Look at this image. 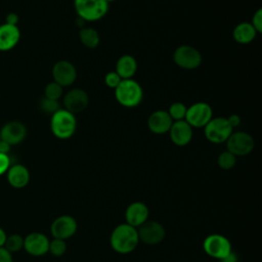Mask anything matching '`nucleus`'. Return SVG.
<instances>
[{
    "label": "nucleus",
    "mask_w": 262,
    "mask_h": 262,
    "mask_svg": "<svg viewBox=\"0 0 262 262\" xmlns=\"http://www.w3.org/2000/svg\"><path fill=\"white\" fill-rule=\"evenodd\" d=\"M168 133L172 143L181 147L190 143L193 135V128L185 120L174 121Z\"/></svg>",
    "instance_id": "nucleus-15"
},
{
    "label": "nucleus",
    "mask_w": 262,
    "mask_h": 262,
    "mask_svg": "<svg viewBox=\"0 0 262 262\" xmlns=\"http://www.w3.org/2000/svg\"><path fill=\"white\" fill-rule=\"evenodd\" d=\"M0 262H13L12 254L4 247H0Z\"/></svg>",
    "instance_id": "nucleus-33"
},
{
    "label": "nucleus",
    "mask_w": 262,
    "mask_h": 262,
    "mask_svg": "<svg viewBox=\"0 0 262 262\" xmlns=\"http://www.w3.org/2000/svg\"><path fill=\"white\" fill-rule=\"evenodd\" d=\"M67 251V244L66 241L59 238H53L49 241V248L48 252H50L55 257L62 256Z\"/></svg>",
    "instance_id": "nucleus-28"
},
{
    "label": "nucleus",
    "mask_w": 262,
    "mask_h": 262,
    "mask_svg": "<svg viewBox=\"0 0 262 262\" xmlns=\"http://www.w3.org/2000/svg\"><path fill=\"white\" fill-rule=\"evenodd\" d=\"M20 40V31L17 26L8 24L0 25V51H8L14 48Z\"/></svg>",
    "instance_id": "nucleus-20"
},
{
    "label": "nucleus",
    "mask_w": 262,
    "mask_h": 262,
    "mask_svg": "<svg viewBox=\"0 0 262 262\" xmlns=\"http://www.w3.org/2000/svg\"><path fill=\"white\" fill-rule=\"evenodd\" d=\"M10 166H11V161L9 156L0 152V176L6 174Z\"/></svg>",
    "instance_id": "nucleus-32"
},
{
    "label": "nucleus",
    "mask_w": 262,
    "mask_h": 262,
    "mask_svg": "<svg viewBox=\"0 0 262 262\" xmlns=\"http://www.w3.org/2000/svg\"><path fill=\"white\" fill-rule=\"evenodd\" d=\"M217 164L219 168L223 170H230L236 164V157L231 152H229L228 150H224L218 156Z\"/></svg>",
    "instance_id": "nucleus-26"
},
{
    "label": "nucleus",
    "mask_w": 262,
    "mask_h": 262,
    "mask_svg": "<svg viewBox=\"0 0 262 262\" xmlns=\"http://www.w3.org/2000/svg\"><path fill=\"white\" fill-rule=\"evenodd\" d=\"M6 24L8 25H12V26H17V23H18V15L14 12H9L7 15H6Z\"/></svg>",
    "instance_id": "nucleus-35"
},
{
    "label": "nucleus",
    "mask_w": 262,
    "mask_h": 262,
    "mask_svg": "<svg viewBox=\"0 0 262 262\" xmlns=\"http://www.w3.org/2000/svg\"><path fill=\"white\" fill-rule=\"evenodd\" d=\"M137 233L139 241L146 245H157L160 244L166 235L164 226L155 220H146L137 228Z\"/></svg>",
    "instance_id": "nucleus-10"
},
{
    "label": "nucleus",
    "mask_w": 262,
    "mask_h": 262,
    "mask_svg": "<svg viewBox=\"0 0 262 262\" xmlns=\"http://www.w3.org/2000/svg\"><path fill=\"white\" fill-rule=\"evenodd\" d=\"M172 124L173 120L168 112L164 110H157L147 118V128L151 133L157 135L168 133Z\"/></svg>",
    "instance_id": "nucleus-17"
},
{
    "label": "nucleus",
    "mask_w": 262,
    "mask_h": 262,
    "mask_svg": "<svg viewBox=\"0 0 262 262\" xmlns=\"http://www.w3.org/2000/svg\"><path fill=\"white\" fill-rule=\"evenodd\" d=\"M226 119H227L229 125L232 127V129H234L235 127L239 126V124H241V117L238 115H236V114H231Z\"/></svg>",
    "instance_id": "nucleus-34"
},
{
    "label": "nucleus",
    "mask_w": 262,
    "mask_h": 262,
    "mask_svg": "<svg viewBox=\"0 0 262 262\" xmlns=\"http://www.w3.org/2000/svg\"><path fill=\"white\" fill-rule=\"evenodd\" d=\"M114 90L116 100L124 107H136L143 99V89L133 79H123Z\"/></svg>",
    "instance_id": "nucleus-2"
},
{
    "label": "nucleus",
    "mask_w": 262,
    "mask_h": 262,
    "mask_svg": "<svg viewBox=\"0 0 262 262\" xmlns=\"http://www.w3.org/2000/svg\"><path fill=\"white\" fill-rule=\"evenodd\" d=\"M174 63L183 70H194L202 63L201 52L191 45H179L172 55Z\"/></svg>",
    "instance_id": "nucleus-6"
},
{
    "label": "nucleus",
    "mask_w": 262,
    "mask_h": 262,
    "mask_svg": "<svg viewBox=\"0 0 262 262\" xmlns=\"http://www.w3.org/2000/svg\"><path fill=\"white\" fill-rule=\"evenodd\" d=\"M53 81L61 87H69L73 85L77 79L76 67L67 59L56 61L52 67Z\"/></svg>",
    "instance_id": "nucleus-11"
},
{
    "label": "nucleus",
    "mask_w": 262,
    "mask_h": 262,
    "mask_svg": "<svg viewBox=\"0 0 262 262\" xmlns=\"http://www.w3.org/2000/svg\"><path fill=\"white\" fill-rule=\"evenodd\" d=\"M226 150L235 157H244L251 154L255 147V140L251 134L245 131H233L225 141Z\"/></svg>",
    "instance_id": "nucleus-7"
},
{
    "label": "nucleus",
    "mask_w": 262,
    "mask_h": 262,
    "mask_svg": "<svg viewBox=\"0 0 262 262\" xmlns=\"http://www.w3.org/2000/svg\"><path fill=\"white\" fill-rule=\"evenodd\" d=\"M203 248L207 255L219 260L232 251L229 239L218 233L208 235L203 243Z\"/></svg>",
    "instance_id": "nucleus-9"
},
{
    "label": "nucleus",
    "mask_w": 262,
    "mask_h": 262,
    "mask_svg": "<svg viewBox=\"0 0 262 262\" xmlns=\"http://www.w3.org/2000/svg\"><path fill=\"white\" fill-rule=\"evenodd\" d=\"M251 25L254 27V29L256 30V32L258 34L262 33V9L259 8L257 9L253 16H252V21Z\"/></svg>",
    "instance_id": "nucleus-31"
},
{
    "label": "nucleus",
    "mask_w": 262,
    "mask_h": 262,
    "mask_svg": "<svg viewBox=\"0 0 262 262\" xmlns=\"http://www.w3.org/2000/svg\"><path fill=\"white\" fill-rule=\"evenodd\" d=\"M63 95V87H61L59 84L55 83L54 81L49 82L45 88H44V97L57 100Z\"/></svg>",
    "instance_id": "nucleus-27"
},
{
    "label": "nucleus",
    "mask_w": 262,
    "mask_h": 262,
    "mask_svg": "<svg viewBox=\"0 0 262 262\" xmlns=\"http://www.w3.org/2000/svg\"><path fill=\"white\" fill-rule=\"evenodd\" d=\"M89 104L88 93L81 88L69 90L63 96L64 110L76 115L85 111Z\"/></svg>",
    "instance_id": "nucleus-13"
},
{
    "label": "nucleus",
    "mask_w": 262,
    "mask_h": 262,
    "mask_svg": "<svg viewBox=\"0 0 262 262\" xmlns=\"http://www.w3.org/2000/svg\"><path fill=\"white\" fill-rule=\"evenodd\" d=\"M233 132L225 117H213L204 127V134L208 141L219 144L225 142Z\"/></svg>",
    "instance_id": "nucleus-5"
},
{
    "label": "nucleus",
    "mask_w": 262,
    "mask_h": 262,
    "mask_svg": "<svg viewBox=\"0 0 262 262\" xmlns=\"http://www.w3.org/2000/svg\"><path fill=\"white\" fill-rule=\"evenodd\" d=\"M111 247L119 254L133 252L139 243L137 229L127 223L118 225L112 232L110 238Z\"/></svg>",
    "instance_id": "nucleus-1"
},
{
    "label": "nucleus",
    "mask_w": 262,
    "mask_h": 262,
    "mask_svg": "<svg viewBox=\"0 0 262 262\" xmlns=\"http://www.w3.org/2000/svg\"><path fill=\"white\" fill-rule=\"evenodd\" d=\"M3 247L11 254L18 252L24 248V237L17 233L7 235Z\"/></svg>",
    "instance_id": "nucleus-24"
},
{
    "label": "nucleus",
    "mask_w": 262,
    "mask_h": 262,
    "mask_svg": "<svg viewBox=\"0 0 262 262\" xmlns=\"http://www.w3.org/2000/svg\"><path fill=\"white\" fill-rule=\"evenodd\" d=\"M187 106L181 102V101H175L170 104L168 108V114L171 117V119L174 121H181L185 119Z\"/></svg>",
    "instance_id": "nucleus-25"
},
{
    "label": "nucleus",
    "mask_w": 262,
    "mask_h": 262,
    "mask_svg": "<svg viewBox=\"0 0 262 262\" xmlns=\"http://www.w3.org/2000/svg\"><path fill=\"white\" fill-rule=\"evenodd\" d=\"M108 4H110V2H114V1H116V0H105Z\"/></svg>",
    "instance_id": "nucleus-39"
},
{
    "label": "nucleus",
    "mask_w": 262,
    "mask_h": 262,
    "mask_svg": "<svg viewBox=\"0 0 262 262\" xmlns=\"http://www.w3.org/2000/svg\"><path fill=\"white\" fill-rule=\"evenodd\" d=\"M40 108L43 113L48 114V115H52L56 111H58L60 107H59V103H58L57 100H52V99L43 97L40 101Z\"/></svg>",
    "instance_id": "nucleus-29"
},
{
    "label": "nucleus",
    "mask_w": 262,
    "mask_h": 262,
    "mask_svg": "<svg viewBox=\"0 0 262 262\" xmlns=\"http://www.w3.org/2000/svg\"><path fill=\"white\" fill-rule=\"evenodd\" d=\"M27 136V127L19 121H10L0 129L1 140L7 142L11 146L19 144Z\"/></svg>",
    "instance_id": "nucleus-14"
},
{
    "label": "nucleus",
    "mask_w": 262,
    "mask_h": 262,
    "mask_svg": "<svg viewBox=\"0 0 262 262\" xmlns=\"http://www.w3.org/2000/svg\"><path fill=\"white\" fill-rule=\"evenodd\" d=\"M212 118L213 110L211 105L204 101H198L187 107L184 120L192 128H204Z\"/></svg>",
    "instance_id": "nucleus-8"
},
{
    "label": "nucleus",
    "mask_w": 262,
    "mask_h": 262,
    "mask_svg": "<svg viewBox=\"0 0 262 262\" xmlns=\"http://www.w3.org/2000/svg\"><path fill=\"white\" fill-rule=\"evenodd\" d=\"M137 61L130 54H123L116 62L115 71L122 79H132L137 72Z\"/></svg>",
    "instance_id": "nucleus-21"
},
{
    "label": "nucleus",
    "mask_w": 262,
    "mask_h": 262,
    "mask_svg": "<svg viewBox=\"0 0 262 262\" xmlns=\"http://www.w3.org/2000/svg\"><path fill=\"white\" fill-rule=\"evenodd\" d=\"M79 39L83 46L89 49H94L98 47L100 43V36L99 33L90 27L81 28L79 31Z\"/></svg>",
    "instance_id": "nucleus-23"
},
{
    "label": "nucleus",
    "mask_w": 262,
    "mask_h": 262,
    "mask_svg": "<svg viewBox=\"0 0 262 262\" xmlns=\"http://www.w3.org/2000/svg\"><path fill=\"white\" fill-rule=\"evenodd\" d=\"M122 80L123 79L116 73V71H111L104 76V84L111 89H115Z\"/></svg>",
    "instance_id": "nucleus-30"
},
{
    "label": "nucleus",
    "mask_w": 262,
    "mask_h": 262,
    "mask_svg": "<svg viewBox=\"0 0 262 262\" xmlns=\"http://www.w3.org/2000/svg\"><path fill=\"white\" fill-rule=\"evenodd\" d=\"M257 32L254 29V27L251 25V23L243 21L237 24L233 31H232V37L233 40L238 44H249L253 42L257 36Z\"/></svg>",
    "instance_id": "nucleus-22"
},
{
    "label": "nucleus",
    "mask_w": 262,
    "mask_h": 262,
    "mask_svg": "<svg viewBox=\"0 0 262 262\" xmlns=\"http://www.w3.org/2000/svg\"><path fill=\"white\" fill-rule=\"evenodd\" d=\"M10 148H11V145H10V144H8L7 142H5V141H3V140H0V152H1V154L8 155Z\"/></svg>",
    "instance_id": "nucleus-37"
},
{
    "label": "nucleus",
    "mask_w": 262,
    "mask_h": 262,
    "mask_svg": "<svg viewBox=\"0 0 262 262\" xmlns=\"http://www.w3.org/2000/svg\"><path fill=\"white\" fill-rule=\"evenodd\" d=\"M76 115L64 108H59L51 115L50 130L58 139L64 140L71 138L77 130Z\"/></svg>",
    "instance_id": "nucleus-3"
},
{
    "label": "nucleus",
    "mask_w": 262,
    "mask_h": 262,
    "mask_svg": "<svg viewBox=\"0 0 262 262\" xmlns=\"http://www.w3.org/2000/svg\"><path fill=\"white\" fill-rule=\"evenodd\" d=\"M49 239L41 232H32L24 237V249L28 254L40 257L48 253Z\"/></svg>",
    "instance_id": "nucleus-16"
},
{
    "label": "nucleus",
    "mask_w": 262,
    "mask_h": 262,
    "mask_svg": "<svg viewBox=\"0 0 262 262\" xmlns=\"http://www.w3.org/2000/svg\"><path fill=\"white\" fill-rule=\"evenodd\" d=\"M78 228L77 221L70 215H61L53 220L50 226V231L53 238L68 239L72 237Z\"/></svg>",
    "instance_id": "nucleus-12"
},
{
    "label": "nucleus",
    "mask_w": 262,
    "mask_h": 262,
    "mask_svg": "<svg viewBox=\"0 0 262 262\" xmlns=\"http://www.w3.org/2000/svg\"><path fill=\"white\" fill-rule=\"evenodd\" d=\"M30 171L21 164H14L9 167L6 172V179L9 185L13 188L20 189L30 182Z\"/></svg>",
    "instance_id": "nucleus-19"
},
{
    "label": "nucleus",
    "mask_w": 262,
    "mask_h": 262,
    "mask_svg": "<svg viewBox=\"0 0 262 262\" xmlns=\"http://www.w3.org/2000/svg\"><path fill=\"white\" fill-rule=\"evenodd\" d=\"M0 140H1V138H0Z\"/></svg>",
    "instance_id": "nucleus-40"
},
{
    "label": "nucleus",
    "mask_w": 262,
    "mask_h": 262,
    "mask_svg": "<svg viewBox=\"0 0 262 262\" xmlns=\"http://www.w3.org/2000/svg\"><path fill=\"white\" fill-rule=\"evenodd\" d=\"M6 236H7L6 232L4 231V229H3L2 227H0V247H3V246H4Z\"/></svg>",
    "instance_id": "nucleus-38"
},
{
    "label": "nucleus",
    "mask_w": 262,
    "mask_h": 262,
    "mask_svg": "<svg viewBox=\"0 0 262 262\" xmlns=\"http://www.w3.org/2000/svg\"><path fill=\"white\" fill-rule=\"evenodd\" d=\"M110 4L105 0H74V8L80 19L96 21L103 18Z\"/></svg>",
    "instance_id": "nucleus-4"
},
{
    "label": "nucleus",
    "mask_w": 262,
    "mask_h": 262,
    "mask_svg": "<svg viewBox=\"0 0 262 262\" xmlns=\"http://www.w3.org/2000/svg\"><path fill=\"white\" fill-rule=\"evenodd\" d=\"M220 262H238V256L231 251L228 255L220 259Z\"/></svg>",
    "instance_id": "nucleus-36"
},
{
    "label": "nucleus",
    "mask_w": 262,
    "mask_h": 262,
    "mask_svg": "<svg viewBox=\"0 0 262 262\" xmlns=\"http://www.w3.org/2000/svg\"><path fill=\"white\" fill-rule=\"evenodd\" d=\"M149 210L147 206L142 202L131 203L125 212L126 223L137 228L142 223H144L148 218Z\"/></svg>",
    "instance_id": "nucleus-18"
}]
</instances>
